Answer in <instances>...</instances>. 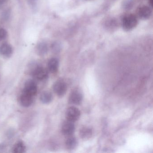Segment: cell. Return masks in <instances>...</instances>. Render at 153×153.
<instances>
[{"mask_svg":"<svg viewBox=\"0 0 153 153\" xmlns=\"http://www.w3.org/2000/svg\"><path fill=\"white\" fill-rule=\"evenodd\" d=\"M31 66V74L36 79L44 80L48 78V71L42 66L36 63H33Z\"/></svg>","mask_w":153,"mask_h":153,"instance_id":"obj_1","label":"cell"},{"mask_svg":"<svg viewBox=\"0 0 153 153\" xmlns=\"http://www.w3.org/2000/svg\"><path fill=\"white\" fill-rule=\"evenodd\" d=\"M137 23L136 16L132 14L126 15L123 19V28L125 31H131L137 26Z\"/></svg>","mask_w":153,"mask_h":153,"instance_id":"obj_2","label":"cell"},{"mask_svg":"<svg viewBox=\"0 0 153 153\" xmlns=\"http://www.w3.org/2000/svg\"><path fill=\"white\" fill-rule=\"evenodd\" d=\"M23 92L34 97L37 92V86L35 81L32 79L27 80L25 83Z\"/></svg>","mask_w":153,"mask_h":153,"instance_id":"obj_3","label":"cell"},{"mask_svg":"<svg viewBox=\"0 0 153 153\" xmlns=\"http://www.w3.org/2000/svg\"><path fill=\"white\" fill-rule=\"evenodd\" d=\"M80 116V111L76 107H69L68 108L66 111V118L68 121L72 122H74L78 120Z\"/></svg>","mask_w":153,"mask_h":153,"instance_id":"obj_4","label":"cell"},{"mask_svg":"<svg viewBox=\"0 0 153 153\" xmlns=\"http://www.w3.org/2000/svg\"><path fill=\"white\" fill-rule=\"evenodd\" d=\"M53 91L59 97H62L66 94L68 89L67 84L62 80H59L53 85Z\"/></svg>","mask_w":153,"mask_h":153,"instance_id":"obj_5","label":"cell"},{"mask_svg":"<svg viewBox=\"0 0 153 153\" xmlns=\"http://www.w3.org/2000/svg\"><path fill=\"white\" fill-rule=\"evenodd\" d=\"M83 98V94L78 89H75L71 94L69 101L70 103L79 105L82 102Z\"/></svg>","mask_w":153,"mask_h":153,"instance_id":"obj_6","label":"cell"},{"mask_svg":"<svg viewBox=\"0 0 153 153\" xmlns=\"http://www.w3.org/2000/svg\"><path fill=\"white\" fill-rule=\"evenodd\" d=\"M75 130V126L73 122L69 121L64 123L62 127V133L66 136H71L74 133Z\"/></svg>","mask_w":153,"mask_h":153,"instance_id":"obj_7","label":"cell"},{"mask_svg":"<svg viewBox=\"0 0 153 153\" xmlns=\"http://www.w3.org/2000/svg\"><path fill=\"white\" fill-rule=\"evenodd\" d=\"M137 14L141 19L146 20L149 19L151 16L152 10L149 7L143 6L138 9Z\"/></svg>","mask_w":153,"mask_h":153,"instance_id":"obj_8","label":"cell"},{"mask_svg":"<svg viewBox=\"0 0 153 153\" xmlns=\"http://www.w3.org/2000/svg\"><path fill=\"white\" fill-rule=\"evenodd\" d=\"M33 97H34L23 92L20 97V104L24 107H29L33 103Z\"/></svg>","mask_w":153,"mask_h":153,"instance_id":"obj_9","label":"cell"},{"mask_svg":"<svg viewBox=\"0 0 153 153\" xmlns=\"http://www.w3.org/2000/svg\"><path fill=\"white\" fill-rule=\"evenodd\" d=\"M13 53L12 46L7 43H5L0 46V54L4 57H10Z\"/></svg>","mask_w":153,"mask_h":153,"instance_id":"obj_10","label":"cell"},{"mask_svg":"<svg viewBox=\"0 0 153 153\" xmlns=\"http://www.w3.org/2000/svg\"><path fill=\"white\" fill-rule=\"evenodd\" d=\"M48 69L53 73L58 71L59 67V61L56 58H52L49 60L48 63Z\"/></svg>","mask_w":153,"mask_h":153,"instance_id":"obj_11","label":"cell"},{"mask_svg":"<svg viewBox=\"0 0 153 153\" xmlns=\"http://www.w3.org/2000/svg\"><path fill=\"white\" fill-rule=\"evenodd\" d=\"M48 51V45L45 42H41L39 43L36 46V53L40 56H43L46 54Z\"/></svg>","mask_w":153,"mask_h":153,"instance_id":"obj_12","label":"cell"},{"mask_svg":"<svg viewBox=\"0 0 153 153\" xmlns=\"http://www.w3.org/2000/svg\"><path fill=\"white\" fill-rule=\"evenodd\" d=\"M40 100L43 103H50L53 100L52 94L49 91H44L40 95Z\"/></svg>","mask_w":153,"mask_h":153,"instance_id":"obj_13","label":"cell"},{"mask_svg":"<svg viewBox=\"0 0 153 153\" xmlns=\"http://www.w3.org/2000/svg\"><path fill=\"white\" fill-rule=\"evenodd\" d=\"M26 146L24 142L21 140L18 141L13 147V152L22 153L25 152Z\"/></svg>","mask_w":153,"mask_h":153,"instance_id":"obj_14","label":"cell"},{"mask_svg":"<svg viewBox=\"0 0 153 153\" xmlns=\"http://www.w3.org/2000/svg\"><path fill=\"white\" fill-rule=\"evenodd\" d=\"M66 145L68 149H74L77 145V141L75 137H69L66 140Z\"/></svg>","mask_w":153,"mask_h":153,"instance_id":"obj_15","label":"cell"},{"mask_svg":"<svg viewBox=\"0 0 153 153\" xmlns=\"http://www.w3.org/2000/svg\"><path fill=\"white\" fill-rule=\"evenodd\" d=\"M92 130L88 127L82 128L80 131V135L81 138L84 139L90 138L92 135Z\"/></svg>","mask_w":153,"mask_h":153,"instance_id":"obj_16","label":"cell"},{"mask_svg":"<svg viewBox=\"0 0 153 153\" xmlns=\"http://www.w3.org/2000/svg\"><path fill=\"white\" fill-rule=\"evenodd\" d=\"M134 5V0H123L122 7L125 10H129L132 8Z\"/></svg>","mask_w":153,"mask_h":153,"instance_id":"obj_17","label":"cell"},{"mask_svg":"<svg viewBox=\"0 0 153 153\" xmlns=\"http://www.w3.org/2000/svg\"><path fill=\"white\" fill-rule=\"evenodd\" d=\"M51 49L55 53H58L62 49V45L59 42H55L51 45Z\"/></svg>","mask_w":153,"mask_h":153,"instance_id":"obj_18","label":"cell"},{"mask_svg":"<svg viewBox=\"0 0 153 153\" xmlns=\"http://www.w3.org/2000/svg\"><path fill=\"white\" fill-rule=\"evenodd\" d=\"M116 22L114 19H110L106 22V26L110 29L111 28H114V27L116 25Z\"/></svg>","mask_w":153,"mask_h":153,"instance_id":"obj_19","label":"cell"},{"mask_svg":"<svg viewBox=\"0 0 153 153\" xmlns=\"http://www.w3.org/2000/svg\"><path fill=\"white\" fill-rule=\"evenodd\" d=\"M7 36V32L5 29L0 28V42L4 40Z\"/></svg>","mask_w":153,"mask_h":153,"instance_id":"obj_20","label":"cell"},{"mask_svg":"<svg viewBox=\"0 0 153 153\" xmlns=\"http://www.w3.org/2000/svg\"><path fill=\"white\" fill-rule=\"evenodd\" d=\"M36 0H27V1L29 2V3H31V4H33Z\"/></svg>","mask_w":153,"mask_h":153,"instance_id":"obj_21","label":"cell"},{"mask_svg":"<svg viewBox=\"0 0 153 153\" xmlns=\"http://www.w3.org/2000/svg\"><path fill=\"white\" fill-rule=\"evenodd\" d=\"M6 1V0H0V4H2Z\"/></svg>","mask_w":153,"mask_h":153,"instance_id":"obj_22","label":"cell"}]
</instances>
